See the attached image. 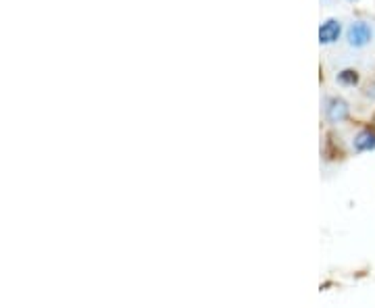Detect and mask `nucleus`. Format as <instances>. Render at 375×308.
<instances>
[{"label":"nucleus","mask_w":375,"mask_h":308,"mask_svg":"<svg viewBox=\"0 0 375 308\" xmlns=\"http://www.w3.org/2000/svg\"><path fill=\"white\" fill-rule=\"evenodd\" d=\"M374 40V29L365 21H357L348 27V44L355 48H363Z\"/></svg>","instance_id":"nucleus-1"},{"label":"nucleus","mask_w":375,"mask_h":308,"mask_svg":"<svg viewBox=\"0 0 375 308\" xmlns=\"http://www.w3.org/2000/svg\"><path fill=\"white\" fill-rule=\"evenodd\" d=\"M342 34V25L338 19H327L321 27H319V42L321 44H334L340 40Z\"/></svg>","instance_id":"nucleus-2"},{"label":"nucleus","mask_w":375,"mask_h":308,"mask_svg":"<svg viewBox=\"0 0 375 308\" xmlns=\"http://www.w3.org/2000/svg\"><path fill=\"white\" fill-rule=\"evenodd\" d=\"M325 117L331 123H340L348 117V105L342 98H331L325 107Z\"/></svg>","instance_id":"nucleus-3"},{"label":"nucleus","mask_w":375,"mask_h":308,"mask_svg":"<svg viewBox=\"0 0 375 308\" xmlns=\"http://www.w3.org/2000/svg\"><path fill=\"white\" fill-rule=\"evenodd\" d=\"M355 150L357 152H369L375 150V131L371 129H363L357 138H355Z\"/></svg>","instance_id":"nucleus-4"},{"label":"nucleus","mask_w":375,"mask_h":308,"mask_svg":"<svg viewBox=\"0 0 375 308\" xmlns=\"http://www.w3.org/2000/svg\"><path fill=\"white\" fill-rule=\"evenodd\" d=\"M338 81L342 86H357L359 83V73L355 69H344L338 73Z\"/></svg>","instance_id":"nucleus-5"},{"label":"nucleus","mask_w":375,"mask_h":308,"mask_svg":"<svg viewBox=\"0 0 375 308\" xmlns=\"http://www.w3.org/2000/svg\"><path fill=\"white\" fill-rule=\"evenodd\" d=\"M374 125H375V117H374Z\"/></svg>","instance_id":"nucleus-6"}]
</instances>
